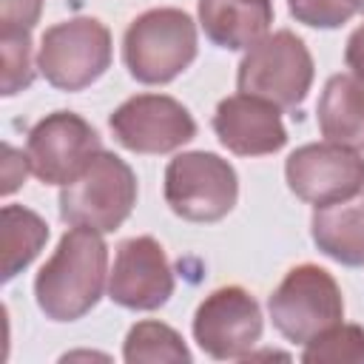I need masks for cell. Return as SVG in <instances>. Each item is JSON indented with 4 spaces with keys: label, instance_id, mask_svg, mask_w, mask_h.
<instances>
[{
    "label": "cell",
    "instance_id": "6da1fadb",
    "mask_svg": "<svg viewBox=\"0 0 364 364\" xmlns=\"http://www.w3.org/2000/svg\"><path fill=\"white\" fill-rule=\"evenodd\" d=\"M105 276L108 247L100 230L74 225L34 279L37 307L51 321H77L100 301Z\"/></svg>",
    "mask_w": 364,
    "mask_h": 364
},
{
    "label": "cell",
    "instance_id": "7a4b0ae2",
    "mask_svg": "<svg viewBox=\"0 0 364 364\" xmlns=\"http://www.w3.org/2000/svg\"><path fill=\"white\" fill-rule=\"evenodd\" d=\"M196 57V23L182 9H148L122 37L128 74L145 85H162L179 77Z\"/></svg>",
    "mask_w": 364,
    "mask_h": 364
},
{
    "label": "cell",
    "instance_id": "3957f363",
    "mask_svg": "<svg viewBox=\"0 0 364 364\" xmlns=\"http://www.w3.org/2000/svg\"><path fill=\"white\" fill-rule=\"evenodd\" d=\"M136 205V176L125 159L100 151L91 165L60 191V216L100 233H114Z\"/></svg>",
    "mask_w": 364,
    "mask_h": 364
},
{
    "label": "cell",
    "instance_id": "277c9868",
    "mask_svg": "<svg viewBox=\"0 0 364 364\" xmlns=\"http://www.w3.org/2000/svg\"><path fill=\"white\" fill-rule=\"evenodd\" d=\"M236 85L279 108H299L313 85V57L304 40L287 28L262 37L239 63Z\"/></svg>",
    "mask_w": 364,
    "mask_h": 364
},
{
    "label": "cell",
    "instance_id": "5b68a950",
    "mask_svg": "<svg viewBox=\"0 0 364 364\" xmlns=\"http://www.w3.org/2000/svg\"><path fill=\"white\" fill-rule=\"evenodd\" d=\"M273 327L293 344H310L324 330L344 318V299L338 282L318 264H299L287 270L267 301Z\"/></svg>",
    "mask_w": 364,
    "mask_h": 364
},
{
    "label": "cell",
    "instance_id": "8992f818",
    "mask_svg": "<svg viewBox=\"0 0 364 364\" xmlns=\"http://www.w3.org/2000/svg\"><path fill=\"white\" fill-rule=\"evenodd\" d=\"M239 199V179L228 159L210 151H188L165 168V202L188 222H219Z\"/></svg>",
    "mask_w": 364,
    "mask_h": 364
},
{
    "label": "cell",
    "instance_id": "52a82bcc",
    "mask_svg": "<svg viewBox=\"0 0 364 364\" xmlns=\"http://www.w3.org/2000/svg\"><path fill=\"white\" fill-rule=\"evenodd\" d=\"M111 65V31L97 17H71L46 28L37 68L60 91H82Z\"/></svg>",
    "mask_w": 364,
    "mask_h": 364
},
{
    "label": "cell",
    "instance_id": "ba28073f",
    "mask_svg": "<svg viewBox=\"0 0 364 364\" xmlns=\"http://www.w3.org/2000/svg\"><path fill=\"white\" fill-rule=\"evenodd\" d=\"M100 151V134L74 111L46 114L26 139L28 168L46 185L74 182Z\"/></svg>",
    "mask_w": 364,
    "mask_h": 364
},
{
    "label": "cell",
    "instance_id": "9c48e42d",
    "mask_svg": "<svg viewBox=\"0 0 364 364\" xmlns=\"http://www.w3.org/2000/svg\"><path fill=\"white\" fill-rule=\"evenodd\" d=\"M284 176L301 202L327 208L364 191V156L347 145L310 142L287 156Z\"/></svg>",
    "mask_w": 364,
    "mask_h": 364
},
{
    "label": "cell",
    "instance_id": "30bf717a",
    "mask_svg": "<svg viewBox=\"0 0 364 364\" xmlns=\"http://www.w3.org/2000/svg\"><path fill=\"white\" fill-rule=\"evenodd\" d=\"M114 139L134 154H171L196 136L191 111L168 94H136L108 119Z\"/></svg>",
    "mask_w": 364,
    "mask_h": 364
},
{
    "label": "cell",
    "instance_id": "8fae6325",
    "mask_svg": "<svg viewBox=\"0 0 364 364\" xmlns=\"http://www.w3.org/2000/svg\"><path fill=\"white\" fill-rule=\"evenodd\" d=\"M193 338L216 361L247 358L262 338L259 301L236 284L213 290L196 307Z\"/></svg>",
    "mask_w": 364,
    "mask_h": 364
},
{
    "label": "cell",
    "instance_id": "7c38bea8",
    "mask_svg": "<svg viewBox=\"0 0 364 364\" xmlns=\"http://www.w3.org/2000/svg\"><path fill=\"white\" fill-rule=\"evenodd\" d=\"M108 296L128 310H156L173 296V270L154 236H134L117 247Z\"/></svg>",
    "mask_w": 364,
    "mask_h": 364
},
{
    "label": "cell",
    "instance_id": "4fadbf2b",
    "mask_svg": "<svg viewBox=\"0 0 364 364\" xmlns=\"http://www.w3.org/2000/svg\"><path fill=\"white\" fill-rule=\"evenodd\" d=\"M213 131L219 142L236 156H264L276 154L287 142L284 122L279 117V105L250 97L233 94L216 105Z\"/></svg>",
    "mask_w": 364,
    "mask_h": 364
},
{
    "label": "cell",
    "instance_id": "5bb4252c",
    "mask_svg": "<svg viewBox=\"0 0 364 364\" xmlns=\"http://www.w3.org/2000/svg\"><path fill=\"white\" fill-rule=\"evenodd\" d=\"M273 23L270 0H199V26L205 37L228 51L253 48Z\"/></svg>",
    "mask_w": 364,
    "mask_h": 364
},
{
    "label": "cell",
    "instance_id": "9a60e30c",
    "mask_svg": "<svg viewBox=\"0 0 364 364\" xmlns=\"http://www.w3.org/2000/svg\"><path fill=\"white\" fill-rule=\"evenodd\" d=\"M318 131L327 142L364 148V82L350 74H333L316 105Z\"/></svg>",
    "mask_w": 364,
    "mask_h": 364
},
{
    "label": "cell",
    "instance_id": "2e32d148",
    "mask_svg": "<svg viewBox=\"0 0 364 364\" xmlns=\"http://www.w3.org/2000/svg\"><path fill=\"white\" fill-rule=\"evenodd\" d=\"M310 233L324 256L347 267H364V196L316 208Z\"/></svg>",
    "mask_w": 364,
    "mask_h": 364
},
{
    "label": "cell",
    "instance_id": "e0dca14e",
    "mask_svg": "<svg viewBox=\"0 0 364 364\" xmlns=\"http://www.w3.org/2000/svg\"><path fill=\"white\" fill-rule=\"evenodd\" d=\"M3 282L26 270L48 239V225L23 205H3Z\"/></svg>",
    "mask_w": 364,
    "mask_h": 364
},
{
    "label": "cell",
    "instance_id": "ac0fdd59",
    "mask_svg": "<svg viewBox=\"0 0 364 364\" xmlns=\"http://www.w3.org/2000/svg\"><path fill=\"white\" fill-rule=\"evenodd\" d=\"M122 358L128 364H176V361H191V350L185 347L182 336L162 324V321H136L122 344Z\"/></svg>",
    "mask_w": 364,
    "mask_h": 364
},
{
    "label": "cell",
    "instance_id": "d6986e66",
    "mask_svg": "<svg viewBox=\"0 0 364 364\" xmlns=\"http://www.w3.org/2000/svg\"><path fill=\"white\" fill-rule=\"evenodd\" d=\"M304 361H361L364 358V327L336 324L304 344Z\"/></svg>",
    "mask_w": 364,
    "mask_h": 364
},
{
    "label": "cell",
    "instance_id": "ffe728a7",
    "mask_svg": "<svg viewBox=\"0 0 364 364\" xmlns=\"http://www.w3.org/2000/svg\"><path fill=\"white\" fill-rule=\"evenodd\" d=\"M3 48V97H14L17 91L34 82L31 63V34L28 31H0Z\"/></svg>",
    "mask_w": 364,
    "mask_h": 364
},
{
    "label": "cell",
    "instance_id": "44dd1931",
    "mask_svg": "<svg viewBox=\"0 0 364 364\" xmlns=\"http://www.w3.org/2000/svg\"><path fill=\"white\" fill-rule=\"evenodd\" d=\"M361 0H287L290 14L313 28H338L355 11Z\"/></svg>",
    "mask_w": 364,
    "mask_h": 364
},
{
    "label": "cell",
    "instance_id": "7402d4cb",
    "mask_svg": "<svg viewBox=\"0 0 364 364\" xmlns=\"http://www.w3.org/2000/svg\"><path fill=\"white\" fill-rule=\"evenodd\" d=\"M43 14V0H0V31H31Z\"/></svg>",
    "mask_w": 364,
    "mask_h": 364
},
{
    "label": "cell",
    "instance_id": "603a6c76",
    "mask_svg": "<svg viewBox=\"0 0 364 364\" xmlns=\"http://www.w3.org/2000/svg\"><path fill=\"white\" fill-rule=\"evenodd\" d=\"M344 63L347 68L353 71V77H358L364 82V26H358L350 40H347V48H344Z\"/></svg>",
    "mask_w": 364,
    "mask_h": 364
},
{
    "label": "cell",
    "instance_id": "cb8c5ba5",
    "mask_svg": "<svg viewBox=\"0 0 364 364\" xmlns=\"http://www.w3.org/2000/svg\"><path fill=\"white\" fill-rule=\"evenodd\" d=\"M358 9H361V11H364V0H361V3H358Z\"/></svg>",
    "mask_w": 364,
    "mask_h": 364
}]
</instances>
